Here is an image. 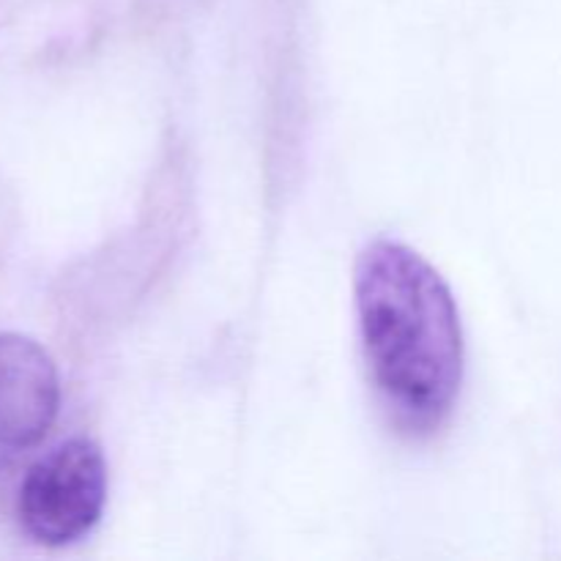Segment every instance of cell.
Segmentation results:
<instances>
[{
    "label": "cell",
    "instance_id": "cell-3",
    "mask_svg": "<svg viewBox=\"0 0 561 561\" xmlns=\"http://www.w3.org/2000/svg\"><path fill=\"white\" fill-rule=\"evenodd\" d=\"M60 405L55 362L36 340L0 332V469L44 442Z\"/></svg>",
    "mask_w": 561,
    "mask_h": 561
},
{
    "label": "cell",
    "instance_id": "cell-2",
    "mask_svg": "<svg viewBox=\"0 0 561 561\" xmlns=\"http://www.w3.org/2000/svg\"><path fill=\"white\" fill-rule=\"evenodd\" d=\"M107 502V463L91 438H69L31 466L16 513L27 535L47 548L82 540Z\"/></svg>",
    "mask_w": 561,
    "mask_h": 561
},
{
    "label": "cell",
    "instance_id": "cell-1",
    "mask_svg": "<svg viewBox=\"0 0 561 561\" xmlns=\"http://www.w3.org/2000/svg\"><path fill=\"white\" fill-rule=\"evenodd\" d=\"M362 348L389 422L411 438L433 436L463 383V329L455 296L416 250L376 239L356 261Z\"/></svg>",
    "mask_w": 561,
    "mask_h": 561
}]
</instances>
